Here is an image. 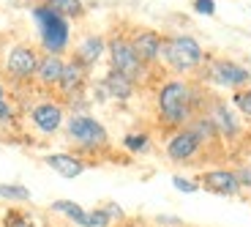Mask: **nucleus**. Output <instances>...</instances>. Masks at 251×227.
Returning <instances> with one entry per match:
<instances>
[{"label":"nucleus","mask_w":251,"mask_h":227,"mask_svg":"<svg viewBox=\"0 0 251 227\" xmlns=\"http://www.w3.org/2000/svg\"><path fill=\"white\" fill-rule=\"evenodd\" d=\"M156 110L158 123L172 129V132L186 126L197 113H202L194 85H188L186 80H175V77L161 82V88L156 90Z\"/></svg>","instance_id":"nucleus-1"},{"label":"nucleus","mask_w":251,"mask_h":227,"mask_svg":"<svg viewBox=\"0 0 251 227\" xmlns=\"http://www.w3.org/2000/svg\"><path fill=\"white\" fill-rule=\"evenodd\" d=\"M33 19L38 25V41H41V50L47 55H63L71 44V22L66 17H60L57 11H52L44 0L36 3L30 8Z\"/></svg>","instance_id":"nucleus-2"},{"label":"nucleus","mask_w":251,"mask_h":227,"mask_svg":"<svg viewBox=\"0 0 251 227\" xmlns=\"http://www.w3.org/2000/svg\"><path fill=\"white\" fill-rule=\"evenodd\" d=\"M161 60L167 69L175 74H191L205 63V50L194 36L188 33H177V36H164L161 41Z\"/></svg>","instance_id":"nucleus-3"},{"label":"nucleus","mask_w":251,"mask_h":227,"mask_svg":"<svg viewBox=\"0 0 251 227\" xmlns=\"http://www.w3.org/2000/svg\"><path fill=\"white\" fill-rule=\"evenodd\" d=\"M63 129H66V137H69L71 142L79 148V151L96 153V151L109 148V132H107V126H104L96 115H90V113L69 115Z\"/></svg>","instance_id":"nucleus-4"},{"label":"nucleus","mask_w":251,"mask_h":227,"mask_svg":"<svg viewBox=\"0 0 251 227\" xmlns=\"http://www.w3.org/2000/svg\"><path fill=\"white\" fill-rule=\"evenodd\" d=\"M107 57H109V69L126 74L128 80L139 82L148 74V66L139 60L137 50L131 44V36H123V33H115L107 38Z\"/></svg>","instance_id":"nucleus-5"},{"label":"nucleus","mask_w":251,"mask_h":227,"mask_svg":"<svg viewBox=\"0 0 251 227\" xmlns=\"http://www.w3.org/2000/svg\"><path fill=\"white\" fill-rule=\"evenodd\" d=\"M207 82H213L216 88H224L235 93V90L251 85V71L246 66L229 60V57H216V60L207 63Z\"/></svg>","instance_id":"nucleus-6"},{"label":"nucleus","mask_w":251,"mask_h":227,"mask_svg":"<svg viewBox=\"0 0 251 227\" xmlns=\"http://www.w3.org/2000/svg\"><path fill=\"white\" fill-rule=\"evenodd\" d=\"M202 148H205V145H202L200 137H197L188 126L175 129V132L167 137V142H164V153H167V159L175 162V164L194 162V159L202 153Z\"/></svg>","instance_id":"nucleus-7"},{"label":"nucleus","mask_w":251,"mask_h":227,"mask_svg":"<svg viewBox=\"0 0 251 227\" xmlns=\"http://www.w3.org/2000/svg\"><path fill=\"white\" fill-rule=\"evenodd\" d=\"M27 120H30V126L36 129L41 137H52V134H57L66 126V110H63V104H57V101L44 99V101H38V104H33Z\"/></svg>","instance_id":"nucleus-8"},{"label":"nucleus","mask_w":251,"mask_h":227,"mask_svg":"<svg viewBox=\"0 0 251 227\" xmlns=\"http://www.w3.org/2000/svg\"><path fill=\"white\" fill-rule=\"evenodd\" d=\"M202 113L210 115V120L216 123L221 140H238L240 134H243V123H240L238 115H235V107L226 104V101H221L219 96H210V99L205 101Z\"/></svg>","instance_id":"nucleus-9"},{"label":"nucleus","mask_w":251,"mask_h":227,"mask_svg":"<svg viewBox=\"0 0 251 227\" xmlns=\"http://www.w3.org/2000/svg\"><path fill=\"white\" fill-rule=\"evenodd\" d=\"M38 60H41V55L33 44H25V41L14 44L6 55V74L11 80H30V77H36Z\"/></svg>","instance_id":"nucleus-10"},{"label":"nucleus","mask_w":251,"mask_h":227,"mask_svg":"<svg viewBox=\"0 0 251 227\" xmlns=\"http://www.w3.org/2000/svg\"><path fill=\"white\" fill-rule=\"evenodd\" d=\"M197 183H200V189L210 192V195H219V197L243 195V189H240V183H238V175H235V170H229V167H213V170L200 172Z\"/></svg>","instance_id":"nucleus-11"},{"label":"nucleus","mask_w":251,"mask_h":227,"mask_svg":"<svg viewBox=\"0 0 251 227\" xmlns=\"http://www.w3.org/2000/svg\"><path fill=\"white\" fill-rule=\"evenodd\" d=\"M161 41H164V36L158 30H151V28H139V30H134L131 44H134V50H137L139 60H142L148 69L161 60Z\"/></svg>","instance_id":"nucleus-12"},{"label":"nucleus","mask_w":251,"mask_h":227,"mask_svg":"<svg viewBox=\"0 0 251 227\" xmlns=\"http://www.w3.org/2000/svg\"><path fill=\"white\" fill-rule=\"evenodd\" d=\"M88 77H90V69L71 55L69 60H66V66H63V77H60V82H57V90H60L66 99H71V96H76V93L85 90Z\"/></svg>","instance_id":"nucleus-13"},{"label":"nucleus","mask_w":251,"mask_h":227,"mask_svg":"<svg viewBox=\"0 0 251 227\" xmlns=\"http://www.w3.org/2000/svg\"><path fill=\"white\" fill-rule=\"evenodd\" d=\"M44 164L50 167L52 172H57L60 178H79L82 172L88 170V162L82 156H76V153H66V151H60V153H47L44 156Z\"/></svg>","instance_id":"nucleus-14"},{"label":"nucleus","mask_w":251,"mask_h":227,"mask_svg":"<svg viewBox=\"0 0 251 227\" xmlns=\"http://www.w3.org/2000/svg\"><path fill=\"white\" fill-rule=\"evenodd\" d=\"M104 55H107V38L99 36V33H88V36L76 44V50H74V57H76V60H82L88 69H93Z\"/></svg>","instance_id":"nucleus-15"},{"label":"nucleus","mask_w":251,"mask_h":227,"mask_svg":"<svg viewBox=\"0 0 251 227\" xmlns=\"http://www.w3.org/2000/svg\"><path fill=\"white\" fill-rule=\"evenodd\" d=\"M99 82L104 85V90H107L109 99H115V101H128L134 93H137V82L128 80V77L120 74V71H112V69L101 77Z\"/></svg>","instance_id":"nucleus-16"},{"label":"nucleus","mask_w":251,"mask_h":227,"mask_svg":"<svg viewBox=\"0 0 251 227\" xmlns=\"http://www.w3.org/2000/svg\"><path fill=\"white\" fill-rule=\"evenodd\" d=\"M63 55H41L38 60V69H36V80L38 85H44V88H57V82L63 77Z\"/></svg>","instance_id":"nucleus-17"},{"label":"nucleus","mask_w":251,"mask_h":227,"mask_svg":"<svg viewBox=\"0 0 251 227\" xmlns=\"http://www.w3.org/2000/svg\"><path fill=\"white\" fill-rule=\"evenodd\" d=\"M50 211L66 216L69 225H74V227H90V208H85V205H79L74 200H52Z\"/></svg>","instance_id":"nucleus-18"},{"label":"nucleus","mask_w":251,"mask_h":227,"mask_svg":"<svg viewBox=\"0 0 251 227\" xmlns=\"http://www.w3.org/2000/svg\"><path fill=\"white\" fill-rule=\"evenodd\" d=\"M186 126L191 129L197 137H200L202 145H213V142H219V140H221L219 129H216V123L210 120V115H207V113H197L194 118L186 123Z\"/></svg>","instance_id":"nucleus-19"},{"label":"nucleus","mask_w":251,"mask_h":227,"mask_svg":"<svg viewBox=\"0 0 251 227\" xmlns=\"http://www.w3.org/2000/svg\"><path fill=\"white\" fill-rule=\"evenodd\" d=\"M44 3L52 8V11L60 14V17H66L69 22L71 19L85 17V3H82V0H44Z\"/></svg>","instance_id":"nucleus-20"},{"label":"nucleus","mask_w":251,"mask_h":227,"mask_svg":"<svg viewBox=\"0 0 251 227\" xmlns=\"http://www.w3.org/2000/svg\"><path fill=\"white\" fill-rule=\"evenodd\" d=\"M0 227H41L36 222V216L25 208H8L0 216Z\"/></svg>","instance_id":"nucleus-21"},{"label":"nucleus","mask_w":251,"mask_h":227,"mask_svg":"<svg viewBox=\"0 0 251 227\" xmlns=\"http://www.w3.org/2000/svg\"><path fill=\"white\" fill-rule=\"evenodd\" d=\"M30 189L22 186V183H0V200L3 202H14V205H22V202H30Z\"/></svg>","instance_id":"nucleus-22"},{"label":"nucleus","mask_w":251,"mask_h":227,"mask_svg":"<svg viewBox=\"0 0 251 227\" xmlns=\"http://www.w3.org/2000/svg\"><path fill=\"white\" fill-rule=\"evenodd\" d=\"M151 134L148 132H128L123 137V148L128 153H134V156H142V153H148L151 151Z\"/></svg>","instance_id":"nucleus-23"},{"label":"nucleus","mask_w":251,"mask_h":227,"mask_svg":"<svg viewBox=\"0 0 251 227\" xmlns=\"http://www.w3.org/2000/svg\"><path fill=\"white\" fill-rule=\"evenodd\" d=\"M232 107L238 110L243 118L251 120V85H246V88L235 90V93H232Z\"/></svg>","instance_id":"nucleus-24"},{"label":"nucleus","mask_w":251,"mask_h":227,"mask_svg":"<svg viewBox=\"0 0 251 227\" xmlns=\"http://www.w3.org/2000/svg\"><path fill=\"white\" fill-rule=\"evenodd\" d=\"M118 222H115L112 211L107 208V205H101V208H90V227H115Z\"/></svg>","instance_id":"nucleus-25"},{"label":"nucleus","mask_w":251,"mask_h":227,"mask_svg":"<svg viewBox=\"0 0 251 227\" xmlns=\"http://www.w3.org/2000/svg\"><path fill=\"white\" fill-rule=\"evenodd\" d=\"M11 123H14V107L6 93V85L0 82V126H11Z\"/></svg>","instance_id":"nucleus-26"},{"label":"nucleus","mask_w":251,"mask_h":227,"mask_svg":"<svg viewBox=\"0 0 251 227\" xmlns=\"http://www.w3.org/2000/svg\"><path fill=\"white\" fill-rule=\"evenodd\" d=\"M172 186H175L177 192H183V195H194V192H200V183L191 181V178H183V175H172Z\"/></svg>","instance_id":"nucleus-27"},{"label":"nucleus","mask_w":251,"mask_h":227,"mask_svg":"<svg viewBox=\"0 0 251 227\" xmlns=\"http://www.w3.org/2000/svg\"><path fill=\"white\" fill-rule=\"evenodd\" d=\"M235 175H238L240 189L251 192V164H240V167H235Z\"/></svg>","instance_id":"nucleus-28"},{"label":"nucleus","mask_w":251,"mask_h":227,"mask_svg":"<svg viewBox=\"0 0 251 227\" xmlns=\"http://www.w3.org/2000/svg\"><path fill=\"white\" fill-rule=\"evenodd\" d=\"M191 8H194L197 14H202V17H213L216 14V0H194Z\"/></svg>","instance_id":"nucleus-29"},{"label":"nucleus","mask_w":251,"mask_h":227,"mask_svg":"<svg viewBox=\"0 0 251 227\" xmlns=\"http://www.w3.org/2000/svg\"><path fill=\"white\" fill-rule=\"evenodd\" d=\"M153 222H156V227H183V219L172 214H158Z\"/></svg>","instance_id":"nucleus-30"},{"label":"nucleus","mask_w":251,"mask_h":227,"mask_svg":"<svg viewBox=\"0 0 251 227\" xmlns=\"http://www.w3.org/2000/svg\"><path fill=\"white\" fill-rule=\"evenodd\" d=\"M118 227H142V222H139V219H128V216H126Z\"/></svg>","instance_id":"nucleus-31"},{"label":"nucleus","mask_w":251,"mask_h":227,"mask_svg":"<svg viewBox=\"0 0 251 227\" xmlns=\"http://www.w3.org/2000/svg\"><path fill=\"white\" fill-rule=\"evenodd\" d=\"M63 227H74V225H63Z\"/></svg>","instance_id":"nucleus-32"}]
</instances>
